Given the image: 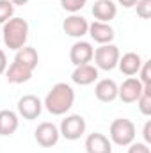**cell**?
Wrapping results in <instances>:
<instances>
[{
    "label": "cell",
    "mask_w": 151,
    "mask_h": 153,
    "mask_svg": "<svg viewBox=\"0 0 151 153\" xmlns=\"http://www.w3.org/2000/svg\"><path fill=\"white\" fill-rule=\"evenodd\" d=\"M94 57V62L98 68L109 71V70H114L117 61H119V50L115 45H101L100 48H96V52L93 53Z\"/></svg>",
    "instance_id": "4"
},
{
    "label": "cell",
    "mask_w": 151,
    "mask_h": 153,
    "mask_svg": "<svg viewBox=\"0 0 151 153\" xmlns=\"http://www.w3.org/2000/svg\"><path fill=\"white\" fill-rule=\"evenodd\" d=\"M117 64H119V70H121L124 75L132 76V75H135V73L141 70V66H142V59H141L139 53H135V52H128V53H124V55L117 61Z\"/></svg>",
    "instance_id": "15"
},
{
    "label": "cell",
    "mask_w": 151,
    "mask_h": 153,
    "mask_svg": "<svg viewBox=\"0 0 151 153\" xmlns=\"http://www.w3.org/2000/svg\"><path fill=\"white\" fill-rule=\"evenodd\" d=\"M142 135H144V141L146 143H151V121H146L144 130H142Z\"/></svg>",
    "instance_id": "26"
},
{
    "label": "cell",
    "mask_w": 151,
    "mask_h": 153,
    "mask_svg": "<svg viewBox=\"0 0 151 153\" xmlns=\"http://www.w3.org/2000/svg\"><path fill=\"white\" fill-rule=\"evenodd\" d=\"M29 38V23L23 18H11L4 23V43L11 50H20L25 46Z\"/></svg>",
    "instance_id": "2"
},
{
    "label": "cell",
    "mask_w": 151,
    "mask_h": 153,
    "mask_svg": "<svg viewBox=\"0 0 151 153\" xmlns=\"http://www.w3.org/2000/svg\"><path fill=\"white\" fill-rule=\"evenodd\" d=\"M85 150L87 153H112V144L109 137H105L103 134L93 132L85 139Z\"/></svg>",
    "instance_id": "11"
},
{
    "label": "cell",
    "mask_w": 151,
    "mask_h": 153,
    "mask_svg": "<svg viewBox=\"0 0 151 153\" xmlns=\"http://www.w3.org/2000/svg\"><path fill=\"white\" fill-rule=\"evenodd\" d=\"M5 66H7V57H5V53H4V50L0 48V75L5 71Z\"/></svg>",
    "instance_id": "27"
},
{
    "label": "cell",
    "mask_w": 151,
    "mask_h": 153,
    "mask_svg": "<svg viewBox=\"0 0 151 153\" xmlns=\"http://www.w3.org/2000/svg\"><path fill=\"white\" fill-rule=\"evenodd\" d=\"M139 109L144 116L151 114V85H144L142 87V93L139 96Z\"/></svg>",
    "instance_id": "20"
},
{
    "label": "cell",
    "mask_w": 151,
    "mask_h": 153,
    "mask_svg": "<svg viewBox=\"0 0 151 153\" xmlns=\"http://www.w3.org/2000/svg\"><path fill=\"white\" fill-rule=\"evenodd\" d=\"M135 7H137V14L141 18H144V20L151 18V0H137Z\"/></svg>",
    "instance_id": "22"
},
{
    "label": "cell",
    "mask_w": 151,
    "mask_h": 153,
    "mask_svg": "<svg viewBox=\"0 0 151 153\" xmlns=\"http://www.w3.org/2000/svg\"><path fill=\"white\" fill-rule=\"evenodd\" d=\"M13 13H14L13 2L11 0H0V23H5L7 20H11Z\"/></svg>",
    "instance_id": "21"
},
{
    "label": "cell",
    "mask_w": 151,
    "mask_h": 153,
    "mask_svg": "<svg viewBox=\"0 0 151 153\" xmlns=\"http://www.w3.org/2000/svg\"><path fill=\"white\" fill-rule=\"evenodd\" d=\"M135 2L137 0H119V4L124 5V7H132V5H135Z\"/></svg>",
    "instance_id": "28"
},
{
    "label": "cell",
    "mask_w": 151,
    "mask_h": 153,
    "mask_svg": "<svg viewBox=\"0 0 151 153\" xmlns=\"http://www.w3.org/2000/svg\"><path fill=\"white\" fill-rule=\"evenodd\" d=\"M84 132H85V119L80 114H71L66 119H62L59 134H62L70 141H75V139H80L84 135Z\"/></svg>",
    "instance_id": "5"
},
{
    "label": "cell",
    "mask_w": 151,
    "mask_h": 153,
    "mask_svg": "<svg viewBox=\"0 0 151 153\" xmlns=\"http://www.w3.org/2000/svg\"><path fill=\"white\" fill-rule=\"evenodd\" d=\"M71 78H73V82L80 84V85H89L98 78V68L91 66V64H80L75 68Z\"/></svg>",
    "instance_id": "16"
},
{
    "label": "cell",
    "mask_w": 151,
    "mask_h": 153,
    "mask_svg": "<svg viewBox=\"0 0 151 153\" xmlns=\"http://www.w3.org/2000/svg\"><path fill=\"white\" fill-rule=\"evenodd\" d=\"M30 76H32V70L20 64V62H16V61L7 70V80L13 82V84H23V82L30 80Z\"/></svg>",
    "instance_id": "18"
},
{
    "label": "cell",
    "mask_w": 151,
    "mask_h": 153,
    "mask_svg": "<svg viewBox=\"0 0 151 153\" xmlns=\"http://www.w3.org/2000/svg\"><path fill=\"white\" fill-rule=\"evenodd\" d=\"M41 109H43V103L34 94H25L18 100V112L25 119H36L41 114Z\"/></svg>",
    "instance_id": "8"
},
{
    "label": "cell",
    "mask_w": 151,
    "mask_h": 153,
    "mask_svg": "<svg viewBox=\"0 0 151 153\" xmlns=\"http://www.w3.org/2000/svg\"><path fill=\"white\" fill-rule=\"evenodd\" d=\"M110 139L119 146H128L135 139V125L126 117H117L110 125Z\"/></svg>",
    "instance_id": "3"
},
{
    "label": "cell",
    "mask_w": 151,
    "mask_h": 153,
    "mask_svg": "<svg viewBox=\"0 0 151 153\" xmlns=\"http://www.w3.org/2000/svg\"><path fill=\"white\" fill-rule=\"evenodd\" d=\"M18 128V116L13 111H0V135H11Z\"/></svg>",
    "instance_id": "19"
},
{
    "label": "cell",
    "mask_w": 151,
    "mask_h": 153,
    "mask_svg": "<svg viewBox=\"0 0 151 153\" xmlns=\"http://www.w3.org/2000/svg\"><path fill=\"white\" fill-rule=\"evenodd\" d=\"M73 102H75V91L71 89V85H68L66 82H59L46 94L44 107L48 109L50 114L61 116L71 109Z\"/></svg>",
    "instance_id": "1"
},
{
    "label": "cell",
    "mask_w": 151,
    "mask_h": 153,
    "mask_svg": "<svg viewBox=\"0 0 151 153\" xmlns=\"http://www.w3.org/2000/svg\"><path fill=\"white\" fill-rule=\"evenodd\" d=\"M142 87H144V84L139 78L130 76L121 84V87H117V94L124 103H133V102L139 100V96L142 93Z\"/></svg>",
    "instance_id": "7"
},
{
    "label": "cell",
    "mask_w": 151,
    "mask_h": 153,
    "mask_svg": "<svg viewBox=\"0 0 151 153\" xmlns=\"http://www.w3.org/2000/svg\"><path fill=\"white\" fill-rule=\"evenodd\" d=\"M94 94H96V98L100 100V102H112L115 100V96H117V84L110 80V78H103V80H100L98 84H96V87H94Z\"/></svg>",
    "instance_id": "14"
},
{
    "label": "cell",
    "mask_w": 151,
    "mask_h": 153,
    "mask_svg": "<svg viewBox=\"0 0 151 153\" xmlns=\"http://www.w3.org/2000/svg\"><path fill=\"white\" fill-rule=\"evenodd\" d=\"M128 153H151V152H150V148H148L146 143H135V144L130 146Z\"/></svg>",
    "instance_id": "25"
},
{
    "label": "cell",
    "mask_w": 151,
    "mask_h": 153,
    "mask_svg": "<svg viewBox=\"0 0 151 153\" xmlns=\"http://www.w3.org/2000/svg\"><path fill=\"white\" fill-rule=\"evenodd\" d=\"M93 53H94V50H93L91 43H87V41H78V43H75V45L71 46V50H70V59H71V62H73L75 66L89 64L91 59H93Z\"/></svg>",
    "instance_id": "9"
},
{
    "label": "cell",
    "mask_w": 151,
    "mask_h": 153,
    "mask_svg": "<svg viewBox=\"0 0 151 153\" xmlns=\"http://www.w3.org/2000/svg\"><path fill=\"white\" fill-rule=\"evenodd\" d=\"M11 2H13V4H25L27 0H11Z\"/></svg>",
    "instance_id": "29"
},
{
    "label": "cell",
    "mask_w": 151,
    "mask_h": 153,
    "mask_svg": "<svg viewBox=\"0 0 151 153\" xmlns=\"http://www.w3.org/2000/svg\"><path fill=\"white\" fill-rule=\"evenodd\" d=\"M34 137H36V141H38L39 146H43V148H52V146H55L57 141H59V130H57V126H55L53 123L44 121V123L38 125V128L34 130Z\"/></svg>",
    "instance_id": "6"
},
{
    "label": "cell",
    "mask_w": 151,
    "mask_h": 153,
    "mask_svg": "<svg viewBox=\"0 0 151 153\" xmlns=\"http://www.w3.org/2000/svg\"><path fill=\"white\" fill-rule=\"evenodd\" d=\"M85 2L87 0H61V5L70 13H76L85 5Z\"/></svg>",
    "instance_id": "23"
},
{
    "label": "cell",
    "mask_w": 151,
    "mask_h": 153,
    "mask_svg": "<svg viewBox=\"0 0 151 153\" xmlns=\"http://www.w3.org/2000/svg\"><path fill=\"white\" fill-rule=\"evenodd\" d=\"M62 29L68 36L71 38H82L84 34H87V29H89V23L84 16H76V14H71L70 18L64 20L62 23Z\"/></svg>",
    "instance_id": "12"
},
{
    "label": "cell",
    "mask_w": 151,
    "mask_h": 153,
    "mask_svg": "<svg viewBox=\"0 0 151 153\" xmlns=\"http://www.w3.org/2000/svg\"><path fill=\"white\" fill-rule=\"evenodd\" d=\"M115 13H117V5H115L114 0H94L93 16H94L98 22L109 23L110 20H114Z\"/></svg>",
    "instance_id": "10"
},
{
    "label": "cell",
    "mask_w": 151,
    "mask_h": 153,
    "mask_svg": "<svg viewBox=\"0 0 151 153\" xmlns=\"http://www.w3.org/2000/svg\"><path fill=\"white\" fill-rule=\"evenodd\" d=\"M14 61L20 62V64H23V66H27V68H30L34 71L39 62V55H38V52H36V48H32V46H21L20 50H16Z\"/></svg>",
    "instance_id": "17"
},
{
    "label": "cell",
    "mask_w": 151,
    "mask_h": 153,
    "mask_svg": "<svg viewBox=\"0 0 151 153\" xmlns=\"http://www.w3.org/2000/svg\"><path fill=\"white\" fill-rule=\"evenodd\" d=\"M141 82L144 84V85H151V61H146V62H142V66H141Z\"/></svg>",
    "instance_id": "24"
},
{
    "label": "cell",
    "mask_w": 151,
    "mask_h": 153,
    "mask_svg": "<svg viewBox=\"0 0 151 153\" xmlns=\"http://www.w3.org/2000/svg\"><path fill=\"white\" fill-rule=\"evenodd\" d=\"M87 30L91 32V38L100 45H109L115 36L112 27L109 23H103V22H93Z\"/></svg>",
    "instance_id": "13"
}]
</instances>
